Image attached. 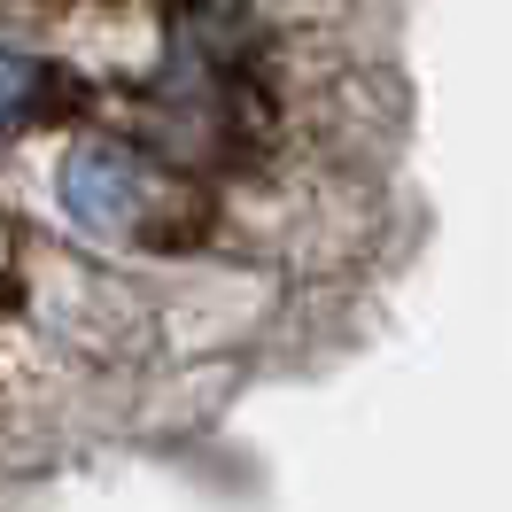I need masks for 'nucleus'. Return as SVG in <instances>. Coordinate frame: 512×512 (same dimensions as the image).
<instances>
[{
    "instance_id": "nucleus-1",
    "label": "nucleus",
    "mask_w": 512,
    "mask_h": 512,
    "mask_svg": "<svg viewBox=\"0 0 512 512\" xmlns=\"http://www.w3.org/2000/svg\"><path fill=\"white\" fill-rule=\"evenodd\" d=\"M55 187H63L70 225H86L101 241H125L132 225H140V210H148V163L132 156V148L94 140V148H78V156L63 163Z\"/></svg>"
},
{
    "instance_id": "nucleus-2",
    "label": "nucleus",
    "mask_w": 512,
    "mask_h": 512,
    "mask_svg": "<svg viewBox=\"0 0 512 512\" xmlns=\"http://www.w3.org/2000/svg\"><path fill=\"white\" fill-rule=\"evenodd\" d=\"M32 94H39V63H32V55H16V47H0V132L24 125Z\"/></svg>"
}]
</instances>
